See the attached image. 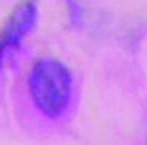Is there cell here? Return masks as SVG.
Wrapping results in <instances>:
<instances>
[{
	"mask_svg": "<svg viewBox=\"0 0 147 145\" xmlns=\"http://www.w3.org/2000/svg\"><path fill=\"white\" fill-rule=\"evenodd\" d=\"M27 85L33 103L47 118H60L69 107L73 82L67 67L58 60H36L31 67Z\"/></svg>",
	"mask_w": 147,
	"mask_h": 145,
	"instance_id": "6da1fadb",
	"label": "cell"
},
{
	"mask_svg": "<svg viewBox=\"0 0 147 145\" xmlns=\"http://www.w3.org/2000/svg\"><path fill=\"white\" fill-rule=\"evenodd\" d=\"M36 15H38L36 0H22L11 11L4 27L0 29V62L5 56V53L16 47L26 38V35L35 26Z\"/></svg>",
	"mask_w": 147,
	"mask_h": 145,
	"instance_id": "7a4b0ae2",
	"label": "cell"
}]
</instances>
